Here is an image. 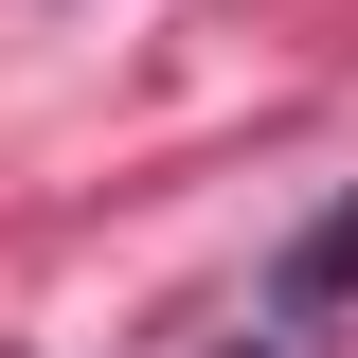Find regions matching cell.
<instances>
[{
  "label": "cell",
  "instance_id": "cell-1",
  "mask_svg": "<svg viewBox=\"0 0 358 358\" xmlns=\"http://www.w3.org/2000/svg\"><path fill=\"white\" fill-rule=\"evenodd\" d=\"M341 287H358V197H341V215H305V233H287V268H268V322H322Z\"/></svg>",
  "mask_w": 358,
  "mask_h": 358
}]
</instances>
